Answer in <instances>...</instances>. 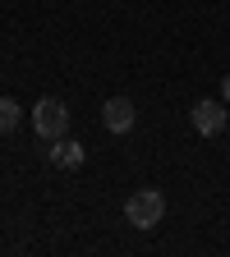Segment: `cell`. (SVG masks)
Masks as SVG:
<instances>
[{
	"label": "cell",
	"instance_id": "6da1fadb",
	"mask_svg": "<svg viewBox=\"0 0 230 257\" xmlns=\"http://www.w3.org/2000/svg\"><path fill=\"white\" fill-rule=\"evenodd\" d=\"M32 128H37L42 143H55L69 134V106L60 101V96H42L37 106H32Z\"/></svg>",
	"mask_w": 230,
	"mask_h": 257
},
{
	"label": "cell",
	"instance_id": "7a4b0ae2",
	"mask_svg": "<svg viewBox=\"0 0 230 257\" xmlns=\"http://www.w3.org/2000/svg\"><path fill=\"white\" fill-rule=\"evenodd\" d=\"M161 216H166V198H161V188H138L134 198L124 202V220L134 225V230H152V225H161Z\"/></svg>",
	"mask_w": 230,
	"mask_h": 257
},
{
	"label": "cell",
	"instance_id": "3957f363",
	"mask_svg": "<svg viewBox=\"0 0 230 257\" xmlns=\"http://www.w3.org/2000/svg\"><path fill=\"white\" fill-rule=\"evenodd\" d=\"M225 124H230V110H225V101H198L193 106V134H203V138H216V134H225Z\"/></svg>",
	"mask_w": 230,
	"mask_h": 257
},
{
	"label": "cell",
	"instance_id": "277c9868",
	"mask_svg": "<svg viewBox=\"0 0 230 257\" xmlns=\"http://www.w3.org/2000/svg\"><path fill=\"white\" fill-rule=\"evenodd\" d=\"M102 124L111 128V134H129V128L138 124V110H134V101H129V96H111V101L102 106Z\"/></svg>",
	"mask_w": 230,
	"mask_h": 257
},
{
	"label": "cell",
	"instance_id": "5b68a950",
	"mask_svg": "<svg viewBox=\"0 0 230 257\" xmlns=\"http://www.w3.org/2000/svg\"><path fill=\"white\" fill-rule=\"evenodd\" d=\"M46 156H51V166H60V170H79V166H83V156H88V147H83V143H74L69 134H64V138H55V143H51V152H46Z\"/></svg>",
	"mask_w": 230,
	"mask_h": 257
},
{
	"label": "cell",
	"instance_id": "8992f818",
	"mask_svg": "<svg viewBox=\"0 0 230 257\" xmlns=\"http://www.w3.org/2000/svg\"><path fill=\"white\" fill-rule=\"evenodd\" d=\"M19 119H23L19 101H14V96H0V138H5V134H14V128H19Z\"/></svg>",
	"mask_w": 230,
	"mask_h": 257
},
{
	"label": "cell",
	"instance_id": "52a82bcc",
	"mask_svg": "<svg viewBox=\"0 0 230 257\" xmlns=\"http://www.w3.org/2000/svg\"><path fill=\"white\" fill-rule=\"evenodd\" d=\"M221 96H225V106H230V74L221 78Z\"/></svg>",
	"mask_w": 230,
	"mask_h": 257
}]
</instances>
